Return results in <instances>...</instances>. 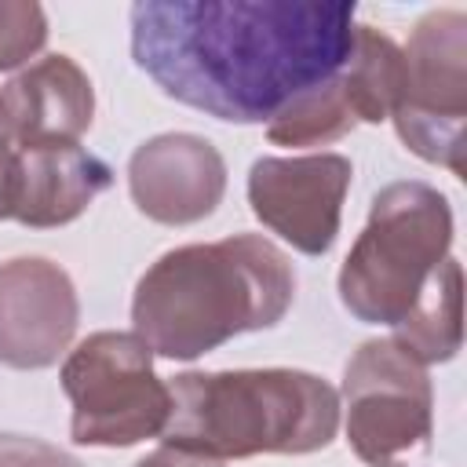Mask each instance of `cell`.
Returning a JSON list of instances; mask_svg holds the SVG:
<instances>
[{
  "label": "cell",
  "mask_w": 467,
  "mask_h": 467,
  "mask_svg": "<svg viewBox=\"0 0 467 467\" xmlns=\"http://www.w3.org/2000/svg\"><path fill=\"white\" fill-rule=\"evenodd\" d=\"M350 0H139L135 66L175 102L259 124L343 69Z\"/></svg>",
  "instance_id": "obj_1"
},
{
  "label": "cell",
  "mask_w": 467,
  "mask_h": 467,
  "mask_svg": "<svg viewBox=\"0 0 467 467\" xmlns=\"http://www.w3.org/2000/svg\"><path fill=\"white\" fill-rule=\"evenodd\" d=\"M292 299L288 255L259 234H234L164 252L135 285L131 325L153 354L193 361L241 332L277 325Z\"/></svg>",
  "instance_id": "obj_2"
},
{
  "label": "cell",
  "mask_w": 467,
  "mask_h": 467,
  "mask_svg": "<svg viewBox=\"0 0 467 467\" xmlns=\"http://www.w3.org/2000/svg\"><path fill=\"white\" fill-rule=\"evenodd\" d=\"M168 390L164 445L219 463L259 452H317L339 431L336 387L299 368L182 372Z\"/></svg>",
  "instance_id": "obj_3"
},
{
  "label": "cell",
  "mask_w": 467,
  "mask_h": 467,
  "mask_svg": "<svg viewBox=\"0 0 467 467\" xmlns=\"http://www.w3.org/2000/svg\"><path fill=\"white\" fill-rule=\"evenodd\" d=\"M452 248V208L427 182H390L339 270V299L365 325L398 328L431 292Z\"/></svg>",
  "instance_id": "obj_4"
},
{
  "label": "cell",
  "mask_w": 467,
  "mask_h": 467,
  "mask_svg": "<svg viewBox=\"0 0 467 467\" xmlns=\"http://www.w3.org/2000/svg\"><path fill=\"white\" fill-rule=\"evenodd\" d=\"M77 445L128 449L157 438L171 416V390L153 372V350L135 332H95L62 365Z\"/></svg>",
  "instance_id": "obj_5"
},
{
  "label": "cell",
  "mask_w": 467,
  "mask_h": 467,
  "mask_svg": "<svg viewBox=\"0 0 467 467\" xmlns=\"http://www.w3.org/2000/svg\"><path fill=\"white\" fill-rule=\"evenodd\" d=\"M405 55V80L390 113L401 142L463 175V117H467V15L431 11L416 22Z\"/></svg>",
  "instance_id": "obj_6"
},
{
  "label": "cell",
  "mask_w": 467,
  "mask_h": 467,
  "mask_svg": "<svg viewBox=\"0 0 467 467\" xmlns=\"http://www.w3.org/2000/svg\"><path fill=\"white\" fill-rule=\"evenodd\" d=\"M347 441L368 467H398L431 449V379L427 365L394 339H368L343 372Z\"/></svg>",
  "instance_id": "obj_7"
},
{
  "label": "cell",
  "mask_w": 467,
  "mask_h": 467,
  "mask_svg": "<svg viewBox=\"0 0 467 467\" xmlns=\"http://www.w3.org/2000/svg\"><path fill=\"white\" fill-rule=\"evenodd\" d=\"M350 161L339 153L259 157L248 171V204L263 226L303 255H325L339 234Z\"/></svg>",
  "instance_id": "obj_8"
},
{
  "label": "cell",
  "mask_w": 467,
  "mask_h": 467,
  "mask_svg": "<svg viewBox=\"0 0 467 467\" xmlns=\"http://www.w3.org/2000/svg\"><path fill=\"white\" fill-rule=\"evenodd\" d=\"M77 321V288L58 263L26 255L0 266V365H55L69 350Z\"/></svg>",
  "instance_id": "obj_9"
},
{
  "label": "cell",
  "mask_w": 467,
  "mask_h": 467,
  "mask_svg": "<svg viewBox=\"0 0 467 467\" xmlns=\"http://www.w3.org/2000/svg\"><path fill=\"white\" fill-rule=\"evenodd\" d=\"M128 190L146 219L164 226H190L219 208L226 190V164L208 139L168 131L131 153Z\"/></svg>",
  "instance_id": "obj_10"
},
{
  "label": "cell",
  "mask_w": 467,
  "mask_h": 467,
  "mask_svg": "<svg viewBox=\"0 0 467 467\" xmlns=\"http://www.w3.org/2000/svg\"><path fill=\"white\" fill-rule=\"evenodd\" d=\"M113 186V168L84 146H26L15 150L11 219L33 230L66 226Z\"/></svg>",
  "instance_id": "obj_11"
},
{
  "label": "cell",
  "mask_w": 467,
  "mask_h": 467,
  "mask_svg": "<svg viewBox=\"0 0 467 467\" xmlns=\"http://www.w3.org/2000/svg\"><path fill=\"white\" fill-rule=\"evenodd\" d=\"M4 102L18 150L26 146H73L95 113L88 73L69 55H47L4 84Z\"/></svg>",
  "instance_id": "obj_12"
},
{
  "label": "cell",
  "mask_w": 467,
  "mask_h": 467,
  "mask_svg": "<svg viewBox=\"0 0 467 467\" xmlns=\"http://www.w3.org/2000/svg\"><path fill=\"white\" fill-rule=\"evenodd\" d=\"M405 80L401 47L376 26H354L350 58L339 69V84L350 99L358 124H379L394 113Z\"/></svg>",
  "instance_id": "obj_13"
},
{
  "label": "cell",
  "mask_w": 467,
  "mask_h": 467,
  "mask_svg": "<svg viewBox=\"0 0 467 467\" xmlns=\"http://www.w3.org/2000/svg\"><path fill=\"white\" fill-rule=\"evenodd\" d=\"M390 339L420 365H438L456 358L463 343V325H460V263L452 255L441 263L423 303L412 310L405 325L394 328Z\"/></svg>",
  "instance_id": "obj_14"
},
{
  "label": "cell",
  "mask_w": 467,
  "mask_h": 467,
  "mask_svg": "<svg viewBox=\"0 0 467 467\" xmlns=\"http://www.w3.org/2000/svg\"><path fill=\"white\" fill-rule=\"evenodd\" d=\"M354 128H358V117L339 84V73L328 77L325 84L303 91L281 113H274L266 120V135L277 146H325V142L343 139Z\"/></svg>",
  "instance_id": "obj_15"
},
{
  "label": "cell",
  "mask_w": 467,
  "mask_h": 467,
  "mask_svg": "<svg viewBox=\"0 0 467 467\" xmlns=\"http://www.w3.org/2000/svg\"><path fill=\"white\" fill-rule=\"evenodd\" d=\"M47 40V15L33 0H0V73L26 66Z\"/></svg>",
  "instance_id": "obj_16"
},
{
  "label": "cell",
  "mask_w": 467,
  "mask_h": 467,
  "mask_svg": "<svg viewBox=\"0 0 467 467\" xmlns=\"http://www.w3.org/2000/svg\"><path fill=\"white\" fill-rule=\"evenodd\" d=\"M0 467H80V463L40 438L0 434Z\"/></svg>",
  "instance_id": "obj_17"
},
{
  "label": "cell",
  "mask_w": 467,
  "mask_h": 467,
  "mask_svg": "<svg viewBox=\"0 0 467 467\" xmlns=\"http://www.w3.org/2000/svg\"><path fill=\"white\" fill-rule=\"evenodd\" d=\"M135 467H223V463H219V460H208V456H193V452L161 445L157 452H150V456L139 460Z\"/></svg>",
  "instance_id": "obj_18"
},
{
  "label": "cell",
  "mask_w": 467,
  "mask_h": 467,
  "mask_svg": "<svg viewBox=\"0 0 467 467\" xmlns=\"http://www.w3.org/2000/svg\"><path fill=\"white\" fill-rule=\"evenodd\" d=\"M15 204V150L0 157V219H11Z\"/></svg>",
  "instance_id": "obj_19"
},
{
  "label": "cell",
  "mask_w": 467,
  "mask_h": 467,
  "mask_svg": "<svg viewBox=\"0 0 467 467\" xmlns=\"http://www.w3.org/2000/svg\"><path fill=\"white\" fill-rule=\"evenodd\" d=\"M11 139H15V128H11V113H7V102L0 91V157L11 153Z\"/></svg>",
  "instance_id": "obj_20"
}]
</instances>
